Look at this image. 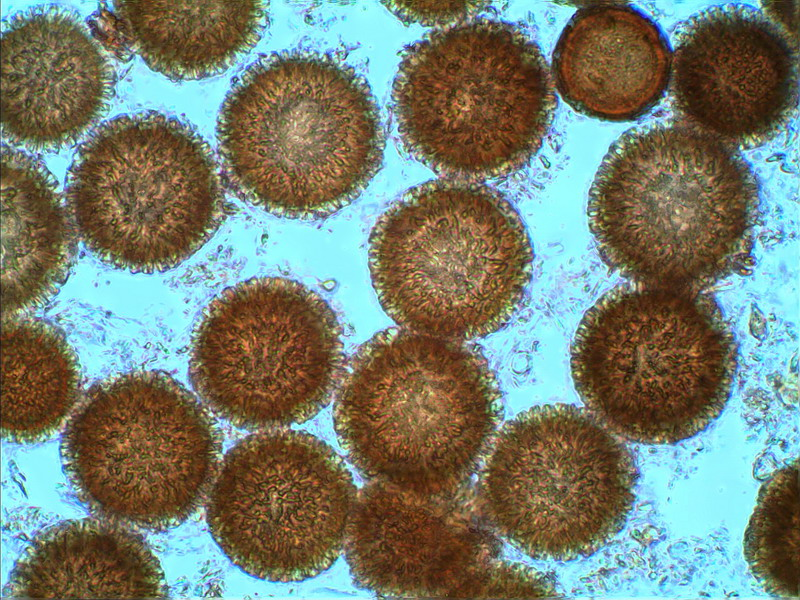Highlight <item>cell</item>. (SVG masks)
I'll use <instances>...</instances> for the list:
<instances>
[{
  "mask_svg": "<svg viewBox=\"0 0 800 600\" xmlns=\"http://www.w3.org/2000/svg\"><path fill=\"white\" fill-rule=\"evenodd\" d=\"M7 592L14 599H161L167 585L141 535L98 517L38 534L16 562Z\"/></svg>",
  "mask_w": 800,
  "mask_h": 600,
  "instance_id": "e0dca14e",
  "label": "cell"
},
{
  "mask_svg": "<svg viewBox=\"0 0 800 600\" xmlns=\"http://www.w3.org/2000/svg\"><path fill=\"white\" fill-rule=\"evenodd\" d=\"M392 104L413 158L441 178L482 183L539 151L557 97L536 42L514 24L473 18L404 51Z\"/></svg>",
  "mask_w": 800,
  "mask_h": 600,
  "instance_id": "5b68a950",
  "label": "cell"
},
{
  "mask_svg": "<svg viewBox=\"0 0 800 600\" xmlns=\"http://www.w3.org/2000/svg\"><path fill=\"white\" fill-rule=\"evenodd\" d=\"M346 362L334 311L281 277L218 294L193 332L189 376L205 406L250 431L302 424L335 396Z\"/></svg>",
  "mask_w": 800,
  "mask_h": 600,
  "instance_id": "30bf717a",
  "label": "cell"
},
{
  "mask_svg": "<svg viewBox=\"0 0 800 600\" xmlns=\"http://www.w3.org/2000/svg\"><path fill=\"white\" fill-rule=\"evenodd\" d=\"M636 481L623 439L586 408L558 403L497 431L478 491L485 518L509 544L533 559L572 561L623 529Z\"/></svg>",
  "mask_w": 800,
  "mask_h": 600,
  "instance_id": "9c48e42d",
  "label": "cell"
},
{
  "mask_svg": "<svg viewBox=\"0 0 800 600\" xmlns=\"http://www.w3.org/2000/svg\"><path fill=\"white\" fill-rule=\"evenodd\" d=\"M503 417L487 360L463 340L389 328L346 363L334 428L363 475L444 498L484 460Z\"/></svg>",
  "mask_w": 800,
  "mask_h": 600,
  "instance_id": "3957f363",
  "label": "cell"
},
{
  "mask_svg": "<svg viewBox=\"0 0 800 600\" xmlns=\"http://www.w3.org/2000/svg\"><path fill=\"white\" fill-rule=\"evenodd\" d=\"M799 463L776 471L761 487L744 536L748 566L773 597L799 598Z\"/></svg>",
  "mask_w": 800,
  "mask_h": 600,
  "instance_id": "ffe728a7",
  "label": "cell"
},
{
  "mask_svg": "<svg viewBox=\"0 0 800 600\" xmlns=\"http://www.w3.org/2000/svg\"><path fill=\"white\" fill-rule=\"evenodd\" d=\"M670 83L688 123L734 148L757 147L797 107V44L756 7L712 6L677 32Z\"/></svg>",
  "mask_w": 800,
  "mask_h": 600,
  "instance_id": "7c38bea8",
  "label": "cell"
},
{
  "mask_svg": "<svg viewBox=\"0 0 800 600\" xmlns=\"http://www.w3.org/2000/svg\"><path fill=\"white\" fill-rule=\"evenodd\" d=\"M2 319V436L36 443L57 432L78 405V363L52 324L20 315Z\"/></svg>",
  "mask_w": 800,
  "mask_h": 600,
  "instance_id": "d6986e66",
  "label": "cell"
},
{
  "mask_svg": "<svg viewBox=\"0 0 800 600\" xmlns=\"http://www.w3.org/2000/svg\"><path fill=\"white\" fill-rule=\"evenodd\" d=\"M436 499L382 481L357 492L343 550L359 587L383 597H449L481 565V538Z\"/></svg>",
  "mask_w": 800,
  "mask_h": 600,
  "instance_id": "5bb4252c",
  "label": "cell"
},
{
  "mask_svg": "<svg viewBox=\"0 0 800 600\" xmlns=\"http://www.w3.org/2000/svg\"><path fill=\"white\" fill-rule=\"evenodd\" d=\"M386 7L400 19L439 29L473 19L484 2L469 1H388Z\"/></svg>",
  "mask_w": 800,
  "mask_h": 600,
  "instance_id": "7402d4cb",
  "label": "cell"
},
{
  "mask_svg": "<svg viewBox=\"0 0 800 600\" xmlns=\"http://www.w3.org/2000/svg\"><path fill=\"white\" fill-rule=\"evenodd\" d=\"M91 32L107 50L139 55L174 80L221 74L259 41L262 1H113L97 11Z\"/></svg>",
  "mask_w": 800,
  "mask_h": 600,
  "instance_id": "2e32d148",
  "label": "cell"
},
{
  "mask_svg": "<svg viewBox=\"0 0 800 600\" xmlns=\"http://www.w3.org/2000/svg\"><path fill=\"white\" fill-rule=\"evenodd\" d=\"M557 592L541 573L519 563L481 564L450 594V598H550Z\"/></svg>",
  "mask_w": 800,
  "mask_h": 600,
  "instance_id": "44dd1931",
  "label": "cell"
},
{
  "mask_svg": "<svg viewBox=\"0 0 800 600\" xmlns=\"http://www.w3.org/2000/svg\"><path fill=\"white\" fill-rule=\"evenodd\" d=\"M356 495L351 472L326 442L299 430H261L223 457L206 499L207 523L245 573L303 581L341 555Z\"/></svg>",
  "mask_w": 800,
  "mask_h": 600,
  "instance_id": "8fae6325",
  "label": "cell"
},
{
  "mask_svg": "<svg viewBox=\"0 0 800 600\" xmlns=\"http://www.w3.org/2000/svg\"><path fill=\"white\" fill-rule=\"evenodd\" d=\"M2 318L41 306L64 282L76 230L57 181L26 151L2 147Z\"/></svg>",
  "mask_w": 800,
  "mask_h": 600,
  "instance_id": "ac0fdd59",
  "label": "cell"
},
{
  "mask_svg": "<svg viewBox=\"0 0 800 600\" xmlns=\"http://www.w3.org/2000/svg\"><path fill=\"white\" fill-rule=\"evenodd\" d=\"M60 454L90 511L131 528L176 527L206 501L222 461L208 409L158 371L90 388L68 419Z\"/></svg>",
  "mask_w": 800,
  "mask_h": 600,
  "instance_id": "ba28073f",
  "label": "cell"
},
{
  "mask_svg": "<svg viewBox=\"0 0 800 600\" xmlns=\"http://www.w3.org/2000/svg\"><path fill=\"white\" fill-rule=\"evenodd\" d=\"M672 49L658 25L628 4L579 9L553 52L552 78L577 112L603 121L636 120L663 98Z\"/></svg>",
  "mask_w": 800,
  "mask_h": 600,
  "instance_id": "9a60e30c",
  "label": "cell"
},
{
  "mask_svg": "<svg viewBox=\"0 0 800 600\" xmlns=\"http://www.w3.org/2000/svg\"><path fill=\"white\" fill-rule=\"evenodd\" d=\"M2 137L54 153L75 145L106 113L115 72L104 47L69 7L44 4L4 21Z\"/></svg>",
  "mask_w": 800,
  "mask_h": 600,
  "instance_id": "4fadbf2b",
  "label": "cell"
},
{
  "mask_svg": "<svg viewBox=\"0 0 800 600\" xmlns=\"http://www.w3.org/2000/svg\"><path fill=\"white\" fill-rule=\"evenodd\" d=\"M759 186L731 145L683 122L622 134L588 199L603 261L631 283L703 288L753 263Z\"/></svg>",
  "mask_w": 800,
  "mask_h": 600,
  "instance_id": "6da1fadb",
  "label": "cell"
},
{
  "mask_svg": "<svg viewBox=\"0 0 800 600\" xmlns=\"http://www.w3.org/2000/svg\"><path fill=\"white\" fill-rule=\"evenodd\" d=\"M368 260L378 300L399 327L466 341L512 318L534 253L500 192L441 178L409 189L381 214Z\"/></svg>",
  "mask_w": 800,
  "mask_h": 600,
  "instance_id": "8992f818",
  "label": "cell"
},
{
  "mask_svg": "<svg viewBox=\"0 0 800 600\" xmlns=\"http://www.w3.org/2000/svg\"><path fill=\"white\" fill-rule=\"evenodd\" d=\"M224 182L244 202L299 220L356 200L380 170V113L366 80L331 55L260 58L234 82L217 120Z\"/></svg>",
  "mask_w": 800,
  "mask_h": 600,
  "instance_id": "7a4b0ae2",
  "label": "cell"
},
{
  "mask_svg": "<svg viewBox=\"0 0 800 600\" xmlns=\"http://www.w3.org/2000/svg\"><path fill=\"white\" fill-rule=\"evenodd\" d=\"M737 344L717 302L697 289L631 283L584 314L571 371L586 409L622 439L671 445L724 410Z\"/></svg>",
  "mask_w": 800,
  "mask_h": 600,
  "instance_id": "277c9868",
  "label": "cell"
},
{
  "mask_svg": "<svg viewBox=\"0 0 800 600\" xmlns=\"http://www.w3.org/2000/svg\"><path fill=\"white\" fill-rule=\"evenodd\" d=\"M65 203L96 258L162 272L218 229L224 180L211 147L188 124L154 111L123 114L94 128L75 152Z\"/></svg>",
  "mask_w": 800,
  "mask_h": 600,
  "instance_id": "52a82bcc",
  "label": "cell"
}]
</instances>
